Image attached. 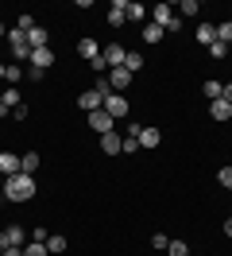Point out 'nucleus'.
I'll return each mask as SVG.
<instances>
[{"label":"nucleus","instance_id":"f03ea898","mask_svg":"<svg viewBox=\"0 0 232 256\" xmlns=\"http://www.w3.org/2000/svg\"><path fill=\"white\" fill-rule=\"evenodd\" d=\"M151 24H159L163 32H182V16H174V4H155Z\"/></svg>","mask_w":232,"mask_h":256},{"label":"nucleus","instance_id":"2eb2a0df","mask_svg":"<svg viewBox=\"0 0 232 256\" xmlns=\"http://www.w3.org/2000/svg\"><path fill=\"white\" fill-rule=\"evenodd\" d=\"M77 54H81V58H101V47H97V39H81V43H77Z\"/></svg>","mask_w":232,"mask_h":256},{"label":"nucleus","instance_id":"2f4dec72","mask_svg":"<svg viewBox=\"0 0 232 256\" xmlns=\"http://www.w3.org/2000/svg\"><path fill=\"white\" fill-rule=\"evenodd\" d=\"M46 237H50V233H46L43 225H35V229H31V240H39V244H46Z\"/></svg>","mask_w":232,"mask_h":256},{"label":"nucleus","instance_id":"ea45409f","mask_svg":"<svg viewBox=\"0 0 232 256\" xmlns=\"http://www.w3.org/2000/svg\"><path fill=\"white\" fill-rule=\"evenodd\" d=\"M0 105H4V94H0Z\"/></svg>","mask_w":232,"mask_h":256},{"label":"nucleus","instance_id":"f257e3e1","mask_svg":"<svg viewBox=\"0 0 232 256\" xmlns=\"http://www.w3.org/2000/svg\"><path fill=\"white\" fill-rule=\"evenodd\" d=\"M4 198L8 202H27V198H35V178L31 175H12V178H4Z\"/></svg>","mask_w":232,"mask_h":256},{"label":"nucleus","instance_id":"dca6fc26","mask_svg":"<svg viewBox=\"0 0 232 256\" xmlns=\"http://www.w3.org/2000/svg\"><path fill=\"white\" fill-rule=\"evenodd\" d=\"M163 28H159V24H151V20H147V24H143V43H163Z\"/></svg>","mask_w":232,"mask_h":256},{"label":"nucleus","instance_id":"6e6552de","mask_svg":"<svg viewBox=\"0 0 232 256\" xmlns=\"http://www.w3.org/2000/svg\"><path fill=\"white\" fill-rule=\"evenodd\" d=\"M19 156H15V152H0V175L4 178H12V175H19Z\"/></svg>","mask_w":232,"mask_h":256},{"label":"nucleus","instance_id":"cd10ccee","mask_svg":"<svg viewBox=\"0 0 232 256\" xmlns=\"http://www.w3.org/2000/svg\"><path fill=\"white\" fill-rule=\"evenodd\" d=\"M23 256H50V252H46V244L31 240V244H23Z\"/></svg>","mask_w":232,"mask_h":256},{"label":"nucleus","instance_id":"c9c22d12","mask_svg":"<svg viewBox=\"0 0 232 256\" xmlns=\"http://www.w3.org/2000/svg\"><path fill=\"white\" fill-rule=\"evenodd\" d=\"M221 97H225V101H229V105H232V82H229V86H225V94H221Z\"/></svg>","mask_w":232,"mask_h":256},{"label":"nucleus","instance_id":"aec40b11","mask_svg":"<svg viewBox=\"0 0 232 256\" xmlns=\"http://www.w3.org/2000/svg\"><path fill=\"white\" fill-rule=\"evenodd\" d=\"M124 70H128V74L143 70V54H139V50H128V58H124Z\"/></svg>","mask_w":232,"mask_h":256},{"label":"nucleus","instance_id":"b1692460","mask_svg":"<svg viewBox=\"0 0 232 256\" xmlns=\"http://www.w3.org/2000/svg\"><path fill=\"white\" fill-rule=\"evenodd\" d=\"M19 78H23V66L19 62H12L8 70H4V82H8V86H19Z\"/></svg>","mask_w":232,"mask_h":256},{"label":"nucleus","instance_id":"f3484780","mask_svg":"<svg viewBox=\"0 0 232 256\" xmlns=\"http://www.w3.org/2000/svg\"><path fill=\"white\" fill-rule=\"evenodd\" d=\"M39 152H27V156H23V163H19V171H23V175H35V171H39Z\"/></svg>","mask_w":232,"mask_h":256},{"label":"nucleus","instance_id":"9b49d317","mask_svg":"<svg viewBox=\"0 0 232 256\" xmlns=\"http://www.w3.org/2000/svg\"><path fill=\"white\" fill-rule=\"evenodd\" d=\"M50 62H54V54H50V47H39V50H31V62L27 66H35V70H50Z\"/></svg>","mask_w":232,"mask_h":256},{"label":"nucleus","instance_id":"39448f33","mask_svg":"<svg viewBox=\"0 0 232 256\" xmlns=\"http://www.w3.org/2000/svg\"><path fill=\"white\" fill-rule=\"evenodd\" d=\"M89 128L105 136V132H116V120H112V116H108L105 109H97V112H89Z\"/></svg>","mask_w":232,"mask_h":256},{"label":"nucleus","instance_id":"423d86ee","mask_svg":"<svg viewBox=\"0 0 232 256\" xmlns=\"http://www.w3.org/2000/svg\"><path fill=\"white\" fill-rule=\"evenodd\" d=\"M101 58H105L108 70H116V66H124V58H128V50L120 47V43H108L105 50H101Z\"/></svg>","mask_w":232,"mask_h":256},{"label":"nucleus","instance_id":"a878e982","mask_svg":"<svg viewBox=\"0 0 232 256\" xmlns=\"http://www.w3.org/2000/svg\"><path fill=\"white\" fill-rule=\"evenodd\" d=\"M209 54H213L217 62H225V58H229V43H221V39H217L213 47H209Z\"/></svg>","mask_w":232,"mask_h":256},{"label":"nucleus","instance_id":"6ab92c4d","mask_svg":"<svg viewBox=\"0 0 232 256\" xmlns=\"http://www.w3.org/2000/svg\"><path fill=\"white\" fill-rule=\"evenodd\" d=\"M128 20H136V24H147V8L136 4V0H128Z\"/></svg>","mask_w":232,"mask_h":256},{"label":"nucleus","instance_id":"1a4fd4ad","mask_svg":"<svg viewBox=\"0 0 232 256\" xmlns=\"http://www.w3.org/2000/svg\"><path fill=\"white\" fill-rule=\"evenodd\" d=\"M108 24H112V28H124V24H128V0H112V8H108Z\"/></svg>","mask_w":232,"mask_h":256},{"label":"nucleus","instance_id":"473e14b6","mask_svg":"<svg viewBox=\"0 0 232 256\" xmlns=\"http://www.w3.org/2000/svg\"><path fill=\"white\" fill-rule=\"evenodd\" d=\"M151 244H155V248H163V252H167V244H170V237H167V233H155V237H151Z\"/></svg>","mask_w":232,"mask_h":256},{"label":"nucleus","instance_id":"7c9ffc66","mask_svg":"<svg viewBox=\"0 0 232 256\" xmlns=\"http://www.w3.org/2000/svg\"><path fill=\"white\" fill-rule=\"evenodd\" d=\"M217 39H221V43H232V20H229V24H221V28H217Z\"/></svg>","mask_w":232,"mask_h":256},{"label":"nucleus","instance_id":"7ed1b4c3","mask_svg":"<svg viewBox=\"0 0 232 256\" xmlns=\"http://www.w3.org/2000/svg\"><path fill=\"white\" fill-rule=\"evenodd\" d=\"M4 39H8V47H12V58H15L19 66L31 62V43H27V35L19 32V28H15V32H8Z\"/></svg>","mask_w":232,"mask_h":256},{"label":"nucleus","instance_id":"9d476101","mask_svg":"<svg viewBox=\"0 0 232 256\" xmlns=\"http://www.w3.org/2000/svg\"><path fill=\"white\" fill-rule=\"evenodd\" d=\"M77 105H81V112L89 116V112H97L101 105H105V101H101V94H97V90H85V94L77 97Z\"/></svg>","mask_w":232,"mask_h":256},{"label":"nucleus","instance_id":"ddd939ff","mask_svg":"<svg viewBox=\"0 0 232 256\" xmlns=\"http://www.w3.org/2000/svg\"><path fill=\"white\" fill-rule=\"evenodd\" d=\"M209 116L225 124V120H229V116H232V105H229V101H225V97H217V101H209Z\"/></svg>","mask_w":232,"mask_h":256},{"label":"nucleus","instance_id":"4468645a","mask_svg":"<svg viewBox=\"0 0 232 256\" xmlns=\"http://www.w3.org/2000/svg\"><path fill=\"white\" fill-rule=\"evenodd\" d=\"M198 43L201 47H213L217 43V24H198Z\"/></svg>","mask_w":232,"mask_h":256},{"label":"nucleus","instance_id":"c756f323","mask_svg":"<svg viewBox=\"0 0 232 256\" xmlns=\"http://www.w3.org/2000/svg\"><path fill=\"white\" fill-rule=\"evenodd\" d=\"M178 8H182V16H198V12H201V4H198V0H182Z\"/></svg>","mask_w":232,"mask_h":256},{"label":"nucleus","instance_id":"412c9836","mask_svg":"<svg viewBox=\"0 0 232 256\" xmlns=\"http://www.w3.org/2000/svg\"><path fill=\"white\" fill-rule=\"evenodd\" d=\"M0 94H4V105H8V109H19V105H23V101H19V90H15V86H4Z\"/></svg>","mask_w":232,"mask_h":256},{"label":"nucleus","instance_id":"72a5a7b5","mask_svg":"<svg viewBox=\"0 0 232 256\" xmlns=\"http://www.w3.org/2000/svg\"><path fill=\"white\" fill-rule=\"evenodd\" d=\"M120 152H139V140H136V136H124V144H120Z\"/></svg>","mask_w":232,"mask_h":256},{"label":"nucleus","instance_id":"4c0bfd02","mask_svg":"<svg viewBox=\"0 0 232 256\" xmlns=\"http://www.w3.org/2000/svg\"><path fill=\"white\" fill-rule=\"evenodd\" d=\"M4 70H8V66H4V62H0V82H4Z\"/></svg>","mask_w":232,"mask_h":256},{"label":"nucleus","instance_id":"58836bf2","mask_svg":"<svg viewBox=\"0 0 232 256\" xmlns=\"http://www.w3.org/2000/svg\"><path fill=\"white\" fill-rule=\"evenodd\" d=\"M0 39H4V24H0Z\"/></svg>","mask_w":232,"mask_h":256},{"label":"nucleus","instance_id":"a211bd4d","mask_svg":"<svg viewBox=\"0 0 232 256\" xmlns=\"http://www.w3.org/2000/svg\"><path fill=\"white\" fill-rule=\"evenodd\" d=\"M46 39H50V35H46L43 28H31V32H27V43H31V50H39V47H46Z\"/></svg>","mask_w":232,"mask_h":256},{"label":"nucleus","instance_id":"bb28decb","mask_svg":"<svg viewBox=\"0 0 232 256\" xmlns=\"http://www.w3.org/2000/svg\"><path fill=\"white\" fill-rule=\"evenodd\" d=\"M221 94H225V86H221V82H213V78L205 82V97H209V101H217Z\"/></svg>","mask_w":232,"mask_h":256},{"label":"nucleus","instance_id":"f8f14e48","mask_svg":"<svg viewBox=\"0 0 232 256\" xmlns=\"http://www.w3.org/2000/svg\"><path fill=\"white\" fill-rule=\"evenodd\" d=\"M120 144H124L120 132H105V136H101V152H105V156H120Z\"/></svg>","mask_w":232,"mask_h":256},{"label":"nucleus","instance_id":"5701e85b","mask_svg":"<svg viewBox=\"0 0 232 256\" xmlns=\"http://www.w3.org/2000/svg\"><path fill=\"white\" fill-rule=\"evenodd\" d=\"M46 252H50V256H54V252H66V237L50 233V237H46Z\"/></svg>","mask_w":232,"mask_h":256},{"label":"nucleus","instance_id":"393cba45","mask_svg":"<svg viewBox=\"0 0 232 256\" xmlns=\"http://www.w3.org/2000/svg\"><path fill=\"white\" fill-rule=\"evenodd\" d=\"M167 256H190V244H186V240H170V244H167Z\"/></svg>","mask_w":232,"mask_h":256},{"label":"nucleus","instance_id":"20e7f679","mask_svg":"<svg viewBox=\"0 0 232 256\" xmlns=\"http://www.w3.org/2000/svg\"><path fill=\"white\" fill-rule=\"evenodd\" d=\"M101 109H105L108 116H112V120H124V116L132 112V105L124 101V94H116V90H112V94L105 97V105H101Z\"/></svg>","mask_w":232,"mask_h":256},{"label":"nucleus","instance_id":"f704fd0d","mask_svg":"<svg viewBox=\"0 0 232 256\" xmlns=\"http://www.w3.org/2000/svg\"><path fill=\"white\" fill-rule=\"evenodd\" d=\"M0 256H23V248H19V244H12V248H4Z\"/></svg>","mask_w":232,"mask_h":256},{"label":"nucleus","instance_id":"4be33fe9","mask_svg":"<svg viewBox=\"0 0 232 256\" xmlns=\"http://www.w3.org/2000/svg\"><path fill=\"white\" fill-rule=\"evenodd\" d=\"M4 237H8V244H19V248H23V225H8Z\"/></svg>","mask_w":232,"mask_h":256},{"label":"nucleus","instance_id":"c85d7f7f","mask_svg":"<svg viewBox=\"0 0 232 256\" xmlns=\"http://www.w3.org/2000/svg\"><path fill=\"white\" fill-rule=\"evenodd\" d=\"M217 182H221L225 190H232V167H221V171H217Z\"/></svg>","mask_w":232,"mask_h":256},{"label":"nucleus","instance_id":"e433bc0d","mask_svg":"<svg viewBox=\"0 0 232 256\" xmlns=\"http://www.w3.org/2000/svg\"><path fill=\"white\" fill-rule=\"evenodd\" d=\"M225 237H232V218H229V222H225Z\"/></svg>","mask_w":232,"mask_h":256},{"label":"nucleus","instance_id":"0eeeda50","mask_svg":"<svg viewBox=\"0 0 232 256\" xmlns=\"http://www.w3.org/2000/svg\"><path fill=\"white\" fill-rule=\"evenodd\" d=\"M132 78H136V74H128L124 66H116V70H108V86H112L116 94H124V90L132 86Z\"/></svg>","mask_w":232,"mask_h":256}]
</instances>
